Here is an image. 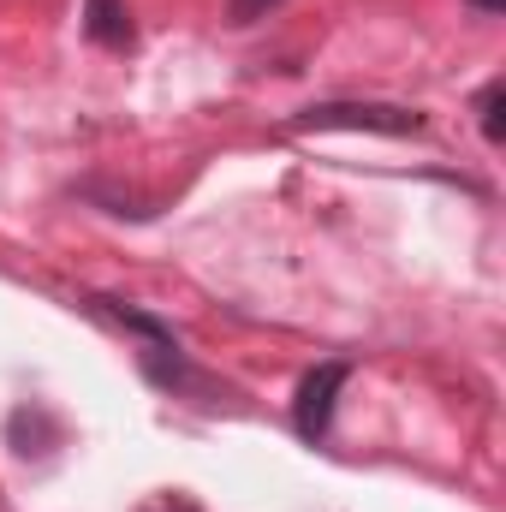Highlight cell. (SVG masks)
Returning a JSON list of instances; mask_svg holds the SVG:
<instances>
[{"label": "cell", "mask_w": 506, "mask_h": 512, "mask_svg": "<svg viewBox=\"0 0 506 512\" xmlns=\"http://www.w3.org/2000/svg\"><path fill=\"white\" fill-rule=\"evenodd\" d=\"M477 12H506V0H471Z\"/></svg>", "instance_id": "52a82bcc"}, {"label": "cell", "mask_w": 506, "mask_h": 512, "mask_svg": "<svg viewBox=\"0 0 506 512\" xmlns=\"http://www.w3.org/2000/svg\"><path fill=\"white\" fill-rule=\"evenodd\" d=\"M84 36L108 54H126L137 42V24H131V6L126 0H84Z\"/></svg>", "instance_id": "3957f363"}, {"label": "cell", "mask_w": 506, "mask_h": 512, "mask_svg": "<svg viewBox=\"0 0 506 512\" xmlns=\"http://www.w3.org/2000/svg\"><path fill=\"white\" fill-rule=\"evenodd\" d=\"M346 382H352V364H346V358H328V364H316V370L298 382L292 423H298L304 441H328V429H334V405H340V387Z\"/></svg>", "instance_id": "7a4b0ae2"}, {"label": "cell", "mask_w": 506, "mask_h": 512, "mask_svg": "<svg viewBox=\"0 0 506 512\" xmlns=\"http://www.w3.org/2000/svg\"><path fill=\"white\" fill-rule=\"evenodd\" d=\"M274 6H280V0H233V6H227V18H233V24H256V18H262V12H274Z\"/></svg>", "instance_id": "5b68a950"}, {"label": "cell", "mask_w": 506, "mask_h": 512, "mask_svg": "<svg viewBox=\"0 0 506 512\" xmlns=\"http://www.w3.org/2000/svg\"><path fill=\"white\" fill-rule=\"evenodd\" d=\"M292 131H376V137H417L423 114L399 102H316L286 120Z\"/></svg>", "instance_id": "6da1fadb"}, {"label": "cell", "mask_w": 506, "mask_h": 512, "mask_svg": "<svg viewBox=\"0 0 506 512\" xmlns=\"http://www.w3.org/2000/svg\"><path fill=\"white\" fill-rule=\"evenodd\" d=\"M501 108H506V84H501V78H489V84L477 90V126H483V137H489V143H501V137H506Z\"/></svg>", "instance_id": "277c9868"}, {"label": "cell", "mask_w": 506, "mask_h": 512, "mask_svg": "<svg viewBox=\"0 0 506 512\" xmlns=\"http://www.w3.org/2000/svg\"><path fill=\"white\" fill-rule=\"evenodd\" d=\"M143 512H197V501L191 495H161V501H149Z\"/></svg>", "instance_id": "8992f818"}]
</instances>
